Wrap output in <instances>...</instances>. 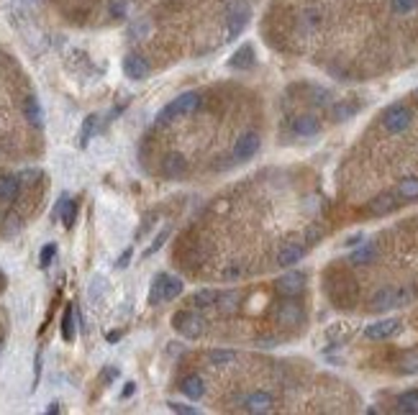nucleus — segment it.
Wrapping results in <instances>:
<instances>
[{
  "instance_id": "obj_9",
  "label": "nucleus",
  "mask_w": 418,
  "mask_h": 415,
  "mask_svg": "<svg viewBox=\"0 0 418 415\" xmlns=\"http://www.w3.org/2000/svg\"><path fill=\"white\" fill-rule=\"evenodd\" d=\"M398 205H400V203L396 200V195L390 193V190H385V193L375 195L372 200H370V205H367V210H370L372 215H388V213H393Z\"/></svg>"
},
{
  "instance_id": "obj_22",
  "label": "nucleus",
  "mask_w": 418,
  "mask_h": 415,
  "mask_svg": "<svg viewBox=\"0 0 418 415\" xmlns=\"http://www.w3.org/2000/svg\"><path fill=\"white\" fill-rule=\"evenodd\" d=\"M0 348H3V339H0Z\"/></svg>"
},
{
  "instance_id": "obj_11",
  "label": "nucleus",
  "mask_w": 418,
  "mask_h": 415,
  "mask_svg": "<svg viewBox=\"0 0 418 415\" xmlns=\"http://www.w3.org/2000/svg\"><path fill=\"white\" fill-rule=\"evenodd\" d=\"M62 339L65 341H75V305L65 308V315H62Z\"/></svg>"
},
{
  "instance_id": "obj_4",
  "label": "nucleus",
  "mask_w": 418,
  "mask_h": 415,
  "mask_svg": "<svg viewBox=\"0 0 418 415\" xmlns=\"http://www.w3.org/2000/svg\"><path fill=\"white\" fill-rule=\"evenodd\" d=\"M72 26L105 29L131 23L151 0H46Z\"/></svg>"
},
{
  "instance_id": "obj_7",
  "label": "nucleus",
  "mask_w": 418,
  "mask_h": 415,
  "mask_svg": "<svg viewBox=\"0 0 418 415\" xmlns=\"http://www.w3.org/2000/svg\"><path fill=\"white\" fill-rule=\"evenodd\" d=\"M292 134L300 136V139H311V136L321 134V121H318V116H314V113H300V116H295L290 123Z\"/></svg>"
},
{
  "instance_id": "obj_13",
  "label": "nucleus",
  "mask_w": 418,
  "mask_h": 415,
  "mask_svg": "<svg viewBox=\"0 0 418 415\" xmlns=\"http://www.w3.org/2000/svg\"><path fill=\"white\" fill-rule=\"evenodd\" d=\"M398 410L400 413H418V390H408L398 397Z\"/></svg>"
},
{
  "instance_id": "obj_14",
  "label": "nucleus",
  "mask_w": 418,
  "mask_h": 415,
  "mask_svg": "<svg viewBox=\"0 0 418 415\" xmlns=\"http://www.w3.org/2000/svg\"><path fill=\"white\" fill-rule=\"evenodd\" d=\"M359 108L354 103H336L334 108H331V116H334L336 121H344V118H349V116H354Z\"/></svg>"
},
{
  "instance_id": "obj_20",
  "label": "nucleus",
  "mask_w": 418,
  "mask_h": 415,
  "mask_svg": "<svg viewBox=\"0 0 418 415\" xmlns=\"http://www.w3.org/2000/svg\"><path fill=\"white\" fill-rule=\"evenodd\" d=\"M128 259H131V252H126V254H123V257H121V259H119V269H123V267H126V264H128Z\"/></svg>"
},
{
  "instance_id": "obj_17",
  "label": "nucleus",
  "mask_w": 418,
  "mask_h": 415,
  "mask_svg": "<svg viewBox=\"0 0 418 415\" xmlns=\"http://www.w3.org/2000/svg\"><path fill=\"white\" fill-rule=\"evenodd\" d=\"M95 126H97V116H88V121L83 123V131H80V144H83V147H88V141L90 136H93V131H95Z\"/></svg>"
},
{
  "instance_id": "obj_18",
  "label": "nucleus",
  "mask_w": 418,
  "mask_h": 415,
  "mask_svg": "<svg viewBox=\"0 0 418 415\" xmlns=\"http://www.w3.org/2000/svg\"><path fill=\"white\" fill-rule=\"evenodd\" d=\"M54 254H57V246H54V244H46L44 249H41L39 264H41V267H49V264H52V259H54Z\"/></svg>"
},
{
  "instance_id": "obj_1",
  "label": "nucleus",
  "mask_w": 418,
  "mask_h": 415,
  "mask_svg": "<svg viewBox=\"0 0 418 415\" xmlns=\"http://www.w3.org/2000/svg\"><path fill=\"white\" fill-rule=\"evenodd\" d=\"M264 39L283 52H311L346 72L351 57L390 60L418 46V0H272Z\"/></svg>"
},
{
  "instance_id": "obj_3",
  "label": "nucleus",
  "mask_w": 418,
  "mask_h": 415,
  "mask_svg": "<svg viewBox=\"0 0 418 415\" xmlns=\"http://www.w3.org/2000/svg\"><path fill=\"white\" fill-rule=\"evenodd\" d=\"M259 0H151L128 29V52L149 67L165 69L201 60L231 44L249 26Z\"/></svg>"
},
{
  "instance_id": "obj_15",
  "label": "nucleus",
  "mask_w": 418,
  "mask_h": 415,
  "mask_svg": "<svg viewBox=\"0 0 418 415\" xmlns=\"http://www.w3.org/2000/svg\"><path fill=\"white\" fill-rule=\"evenodd\" d=\"M252 64H254L252 46H244V49L236 54V60H231V67H236V69H247V67H252Z\"/></svg>"
},
{
  "instance_id": "obj_16",
  "label": "nucleus",
  "mask_w": 418,
  "mask_h": 415,
  "mask_svg": "<svg viewBox=\"0 0 418 415\" xmlns=\"http://www.w3.org/2000/svg\"><path fill=\"white\" fill-rule=\"evenodd\" d=\"M75 218H77V203L67 198V203L62 205V223H65V226L69 229V226L75 223Z\"/></svg>"
},
{
  "instance_id": "obj_21",
  "label": "nucleus",
  "mask_w": 418,
  "mask_h": 415,
  "mask_svg": "<svg viewBox=\"0 0 418 415\" xmlns=\"http://www.w3.org/2000/svg\"><path fill=\"white\" fill-rule=\"evenodd\" d=\"M131 393H134V385L128 382V387H126V390H123V397H128V395H131Z\"/></svg>"
},
{
  "instance_id": "obj_12",
  "label": "nucleus",
  "mask_w": 418,
  "mask_h": 415,
  "mask_svg": "<svg viewBox=\"0 0 418 415\" xmlns=\"http://www.w3.org/2000/svg\"><path fill=\"white\" fill-rule=\"evenodd\" d=\"M182 285H185V282L180 280V277L165 275V282H162V297H165V303L175 300V297H177L180 292H182Z\"/></svg>"
},
{
  "instance_id": "obj_6",
  "label": "nucleus",
  "mask_w": 418,
  "mask_h": 415,
  "mask_svg": "<svg viewBox=\"0 0 418 415\" xmlns=\"http://www.w3.org/2000/svg\"><path fill=\"white\" fill-rule=\"evenodd\" d=\"M400 328H403L400 318H382L365 328V339H370V341H388V339L400 334Z\"/></svg>"
},
{
  "instance_id": "obj_5",
  "label": "nucleus",
  "mask_w": 418,
  "mask_h": 415,
  "mask_svg": "<svg viewBox=\"0 0 418 415\" xmlns=\"http://www.w3.org/2000/svg\"><path fill=\"white\" fill-rule=\"evenodd\" d=\"M380 123L390 136L403 134L413 123V108L405 103H393L390 108H385V113L380 116Z\"/></svg>"
},
{
  "instance_id": "obj_8",
  "label": "nucleus",
  "mask_w": 418,
  "mask_h": 415,
  "mask_svg": "<svg viewBox=\"0 0 418 415\" xmlns=\"http://www.w3.org/2000/svg\"><path fill=\"white\" fill-rule=\"evenodd\" d=\"M275 290L280 295H300L306 290V275L303 272H288L275 282Z\"/></svg>"
},
{
  "instance_id": "obj_2",
  "label": "nucleus",
  "mask_w": 418,
  "mask_h": 415,
  "mask_svg": "<svg viewBox=\"0 0 418 415\" xmlns=\"http://www.w3.org/2000/svg\"><path fill=\"white\" fill-rule=\"evenodd\" d=\"M224 90L226 85L187 90L157 113L139 147V159L149 175L167 182H193L249 162L259 151V131H249L241 144L224 139L218 118L234 97Z\"/></svg>"
},
{
  "instance_id": "obj_10",
  "label": "nucleus",
  "mask_w": 418,
  "mask_h": 415,
  "mask_svg": "<svg viewBox=\"0 0 418 415\" xmlns=\"http://www.w3.org/2000/svg\"><path fill=\"white\" fill-rule=\"evenodd\" d=\"M390 193L396 195V200H398V203L418 200V177H403V179H398L396 190H390Z\"/></svg>"
},
{
  "instance_id": "obj_23",
  "label": "nucleus",
  "mask_w": 418,
  "mask_h": 415,
  "mask_svg": "<svg viewBox=\"0 0 418 415\" xmlns=\"http://www.w3.org/2000/svg\"><path fill=\"white\" fill-rule=\"evenodd\" d=\"M416 95H418V93H416Z\"/></svg>"
},
{
  "instance_id": "obj_19",
  "label": "nucleus",
  "mask_w": 418,
  "mask_h": 415,
  "mask_svg": "<svg viewBox=\"0 0 418 415\" xmlns=\"http://www.w3.org/2000/svg\"><path fill=\"white\" fill-rule=\"evenodd\" d=\"M100 290H103V280H95V282H93V287H90V300H93V303L97 300Z\"/></svg>"
}]
</instances>
